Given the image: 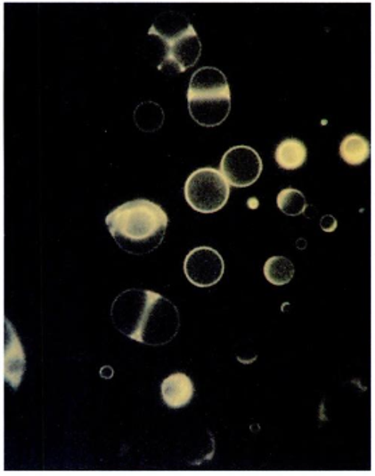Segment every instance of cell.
<instances>
[{
	"instance_id": "obj_1",
	"label": "cell",
	"mask_w": 375,
	"mask_h": 476,
	"mask_svg": "<svg viewBox=\"0 0 375 476\" xmlns=\"http://www.w3.org/2000/svg\"><path fill=\"white\" fill-rule=\"evenodd\" d=\"M111 318L120 334L153 347L172 342L180 328L177 308L151 290L130 289L118 295Z\"/></svg>"
},
{
	"instance_id": "obj_13",
	"label": "cell",
	"mask_w": 375,
	"mask_h": 476,
	"mask_svg": "<svg viewBox=\"0 0 375 476\" xmlns=\"http://www.w3.org/2000/svg\"><path fill=\"white\" fill-rule=\"evenodd\" d=\"M164 111L161 107L153 101H145L139 104L134 112V120L143 132L153 133L161 128L164 123Z\"/></svg>"
},
{
	"instance_id": "obj_11",
	"label": "cell",
	"mask_w": 375,
	"mask_h": 476,
	"mask_svg": "<svg viewBox=\"0 0 375 476\" xmlns=\"http://www.w3.org/2000/svg\"><path fill=\"white\" fill-rule=\"evenodd\" d=\"M191 23L185 15L180 12H162L151 26L149 34L151 36H159L162 41L167 42L169 39L175 38L178 34L183 33V30L190 28Z\"/></svg>"
},
{
	"instance_id": "obj_9",
	"label": "cell",
	"mask_w": 375,
	"mask_h": 476,
	"mask_svg": "<svg viewBox=\"0 0 375 476\" xmlns=\"http://www.w3.org/2000/svg\"><path fill=\"white\" fill-rule=\"evenodd\" d=\"M195 387L192 379L183 373L167 376L161 384L162 399L172 409H180L192 401Z\"/></svg>"
},
{
	"instance_id": "obj_16",
	"label": "cell",
	"mask_w": 375,
	"mask_h": 476,
	"mask_svg": "<svg viewBox=\"0 0 375 476\" xmlns=\"http://www.w3.org/2000/svg\"><path fill=\"white\" fill-rule=\"evenodd\" d=\"M322 229L324 230V231L332 232L335 231V229H337V221H335L332 216H324V218L322 219Z\"/></svg>"
},
{
	"instance_id": "obj_15",
	"label": "cell",
	"mask_w": 375,
	"mask_h": 476,
	"mask_svg": "<svg viewBox=\"0 0 375 476\" xmlns=\"http://www.w3.org/2000/svg\"><path fill=\"white\" fill-rule=\"evenodd\" d=\"M277 206L288 216H298L306 212V196L300 190L287 188V190L278 193Z\"/></svg>"
},
{
	"instance_id": "obj_8",
	"label": "cell",
	"mask_w": 375,
	"mask_h": 476,
	"mask_svg": "<svg viewBox=\"0 0 375 476\" xmlns=\"http://www.w3.org/2000/svg\"><path fill=\"white\" fill-rule=\"evenodd\" d=\"M4 375L7 383L17 391L25 373L26 360L22 345L12 324L6 321V340L4 350Z\"/></svg>"
},
{
	"instance_id": "obj_14",
	"label": "cell",
	"mask_w": 375,
	"mask_h": 476,
	"mask_svg": "<svg viewBox=\"0 0 375 476\" xmlns=\"http://www.w3.org/2000/svg\"><path fill=\"white\" fill-rule=\"evenodd\" d=\"M264 273L270 284L281 286L292 281L295 266L285 256H272L265 263Z\"/></svg>"
},
{
	"instance_id": "obj_7",
	"label": "cell",
	"mask_w": 375,
	"mask_h": 476,
	"mask_svg": "<svg viewBox=\"0 0 375 476\" xmlns=\"http://www.w3.org/2000/svg\"><path fill=\"white\" fill-rule=\"evenodd\" d=\"M183 271L195 286H214L224 274V261L214 248L198 247L186 255Z\"/></svg>"
},
{
	"instance_id": "obj_10",
	"label": "cell",
	"mask_w": 375,
	"mask_h": 476,
	"mask_svg": "<svg viewBox=\"0 0 375 476\" xmlns=\"http://www.w3.org/2000/svg\"><path fill=\"white\" fill-rule=\"evenodd\" d=\"M306 156H308L306 146L296 138L282 141L275 149V161L281 169H298L306 164Z\"/></svg>"
},
{
	"instance_id": "obj_3",
	"label": "cell",
	"mask_w": 375,
	"mask_h": 476,
	"mask_svg": "<svg viewBox=\"0 0 375 476\" xmlns=\"http://www.w3.org/2000/svg\"><path fill=\"white\" fill-rule=\"evenodd\" d=\"M188 109L193 120L204 127H216L227 119L231 90L222 70L206 67L193 73L188 88Z\"/></svg>"
},
{
	"instance_id": "obj_5",
	"label": "cell",
	"mask_w": 375,
	"mask_h": 476,
	"mask_svg": "<svg viewBox=\"0 0 375 476\" xmlns=\"http://www.w3.org/2000/svg\"><path fill=\"white\" fill-rule=\"evenodd\" d=\"M220 173L231 187H250L261 176V157L250 146H235L223 156Z\"/></svg>"
},
{
	"instance_id": "obj_2",
	"label": "cell",
	"mask_w": 375,
	"mask_h": 476,
	"mask_svg": "<svg viewBox=\"0 0 375 476\" xmlns=\"http://www.w3.org/2000/svg\"><path fill=\"white\" fill-rule=\"evenodd\" d=\"M106 224L110 234L123 251L134 255H145L161 246L169 219L159 204L138 198L110 212Z\"/></svg>"
},
{
	"instance_id": "obj_12",
	"label": "cell",
	"mask_w": 375,
	"mask_h": 476,
	"mask_svg": "<svg viewBox=\"0 0 375 476\" xmlns=\"http://www.w3.org/2000/svg\"><path fill=\"white\" fill-rule=\"evenodd\" d=\"M340 157L351 166L363 164L370 157V142L359 134H350L340 143Z\"/></svg>"
},
{
	"instance_id": "obj_6",
	"label": "cell",
	"mask_w": 375,
	"mask_h": 476,
	"mask_svg": "<svg viewBox=\"0 0 375 476\" xmlns=\"http://www.w3.org/2000/svg\"><path fill=\"white\" fill-rule=\"evenodd\" d=\"M164 44L165 57L164 61L159 64V70H165L167 68V72H185L200 59L201 42L192 25Z\"/></svg>"
},
{
	"instance_id": "obj_4",
	"label": "cell",
	"mask_w": 375,
	"mask_h": 476,
	"mask_svg": "<svg viewBox=\"0 0 375 476\" xmlns=\"http://www.w3.org/2000/svg\"><path fill=\"white\" fill-rule=\"evenodd\" d=\"M185 198L195 211L214 214L220 211L230 198V185L220 170L201 167L188 177L185 182Z\"/></svg>"
}]
</instances>
